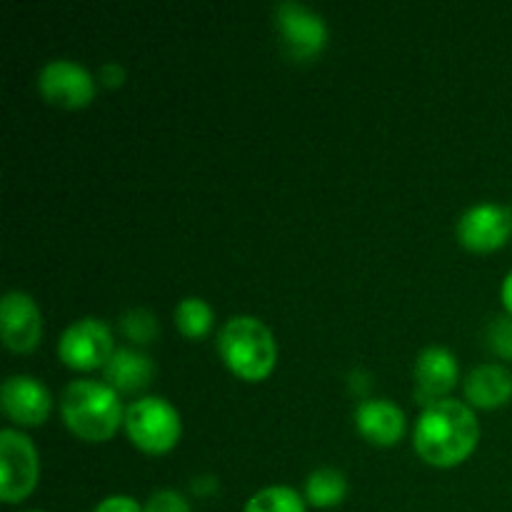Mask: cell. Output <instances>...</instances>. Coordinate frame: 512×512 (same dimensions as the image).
I'll list each match as a JSON object with an SVG mask.
<instances>
[{
	"label": "cell",
	"mask_w": 512,
	"mask_h": 512,
	"mask_svg": "<svg viewBox=\"0 0 512 512\" xmlns=\"http://www.w3.org/2000/svg\"><path fill=\"white\" fill-rule=\"evenodd\" d=\"M243 512H308V500L290 485H268L250 495Z\"/></svg>",
	"instance_id": "cell-18"
},
{
	"label": "cell",
	"mask_w": 512,
	"mask_h": 512,
	"mask_svg": "<svg viewBox=\"0 0 512 512\" xmlns=\"http://www.w3.org/2000/svg\"><path fill=\"white\" fill-rule=\"evenodd\" d=\"M273 20L280 43L293 58H315L328 45V23L310 5L298 3V0H283L273 8Z\"/></svg>",
	"instance_id": "cell-6"
},
{
	"label": "cell",
	"mask_w": 512,
	"mask_h": 512,
	"mask_svg": "<svg viewBox=\"0 0 512 512\" xmlns=\"http://www.w3.org/2000/svg\"><path fill=\"white\" fill-rule=\"evenodd\" d=\"M100 83L108 85V88H118V85L125 83V68L115 60H108V63L100 65Z\"/></svg>",
	"instance_id": "cell-23"
},
{
	"label": "cell",
	"mask_w": 512,
	"mask_h": 512,
	"mask_svg": "<svg viewBox=\"0 0 512 512\" xmlns=\"http://www.w3.org/2000/svg\"><path fill=\"white\" fill-rule=\"evenodd\" d=\"M0 333L5 348L13 353H30L43 338V315L33 295L8 290L0 300Z\"/></svg>",
	"instance_id": "cell-10"
},
{
	"label": "cell",
	"mask_w": 512,
	"mask_h": 512,
	"mask_svg": "<svg viewBox=\"0 0 512 512\" xmlns=\"http://www.w3.org/2000/svg\"><path fill=\"white\" fill-rule=\"evenodd\" d=\"M143 512H193V508L178 490L160 488L148 495V500L143 503Z\"/></svg>",
	"instance_id": "cell-20"
},
{
	"label": "cell",
	"mask_w": 512,
	"mask_h": 512,
	"mask_svg": "<svg viewBox=\"0 0 512 512\" xmlns=\"http://www.w3.org/2000/svg\"><path fill=\"white\" fill-rule=\"evenodd\" d=\"M463 393L470 408L495 410L512 400V373L503 363L475 365L463 380Z\"/></svg>",
	"instance_id": "cell-14"
},
{
	"label": "cell",
	"mask_w": 512,
	"mask_h": 512,
	"mask_svg": "<svg viewBox=\"0 0 512 512\" xmlns=\"http://www.w3.org/2000/svg\"><path fill=\"white\" fill-rule=\"evenodd\" d=\"M90 512H143V505L133 498V495H108L100 500Z\"/></svg>",
	"instance_id": "cell-22"
},
{
	"label": "cell",
	"mask_w": 512,
	"mask_h": 512,
	"mask_svg": "<svg viewBox=\"0 0 512 512\" xmlns=\"http://www.w3.org/2000/svg\"><path fill=\"white\" fill-rule=\"evenodd\" d=\"M458 378L460 368L453 350H448L445 345H425L418 358H415L413 368L415 400L423 408L438 403V400H445L450 390L458 385Z\"/></svg>",
	"instance_id": "cell-11"
},
{
	"label": "cell",
	"mask_w": 512,
	"mask_h": 512,
	"mask_svg": "<svg viewBox=\"0 0 512 512\" xmlns=\"http://www.w3.org/2000/svg\"><path fill=\"white\" fill-rule=\"evenodd\" d=\"M460 245L475 253H493L512 238V210L503 203H475L455 223Z\"/></svg>",
	"instance_id": "cell-9"
},
{
	"label": "cell",
	"mask_w": 512,
	"mask_h": 512,
	"mask_svg": "<svg viewBox=\"0 0 512 512\" xmlns=\"http://www.w3.org/2000/svg\"><path fill=\"white\" fill-rule=\"evenodd\" d=\"M175 328L185 335V338L195 340L208 335V330L213 328V305L205 298H198V295H185V298L178 300L173 310Z\"/></svg>",
	"instance_id": "cell-17"
},
{
	"label": "cell",
	"mask_w": 512,
	"mask_h": 512,
	"mask_svg": "<svg viewBox=\"0 0 512 512\" xmlns=\"http://www.w3.org/2000/svg\"><path fill=\"white\" fill-rule=\"evenodd\" d=\"M218 353L240 380L258 383L273 373L278 363V343L273 330L255 315H233L218 333Z\"/></svg>",
	"instance_id": "cell-3"
},
{
	"label": "cell",
	"mask_w": 512,
	"mask_h": 512,
	"mask_svg": "<svg viewBox=\"0 0 512 512\" xmlns=\"http://www.w3.org/2000/svg\"><path fill=\"white\" fill-rule=\"evenodd\" d=\"M0 405L15 425L33 428V425H43L48 420L53 398L43 380L33 378V375H10L0 388Z\"/></svg>",
	"instance_id": "cell-12"
},
{
	"label": "cell",
	"mask_w": 512,
	"mask_h": 512,
	"mask_svg": "<svg viewBox=\"0 0 512 512\" xmlns=\"http://www.w3.org/2000/svg\"><path fill=\"white\" fill-rule=\"evenodd\" d=\"M480 440V420L475 408L455 398L438 400L420 410L413 430V448L433 468L460 465Z\"/></svg>",
	"instance_id": "cell-1"
},
{
	"label": "cell",
	"mask_w": 512,
	"mask_h": 512,
	"mask_svg": "<svg viewBox=\"0 0 512 512\" xmlns=\"http://www.w3.org/2000/svg\"><path fill=\"white\" fill-rule=\"evenodd\" d=\"M123 428L135 448L148 455H163L180 440L183 420L170 400L143 395L125 408Z\"/></svg>",
	"instance_id": "cell-4"
},
{
	"label": "cell",
	"mask_w": 512,
	"mask_h": 512,
	"mask_svg": "<svg viewBox=\"0 0 512 512\" xmlns=\"http://www.w3.org/2000/svg\"><path fill=\"white\" fill-rule=\"evenodd\" d=\"M113 353V330L100 318L73 320L60 333L58 358L73 370L105 368L108 360L113 358Z\"/></svg>",
	"instance_id": "cell-7"
},
{
	"label": "cell",
	"mask_w": 512,
	"mask_h": 512,
	"mask_svg": "<svg viewBox=\"0 0 512 512\" xmlns=\"http://www.w3.org/2000/svg\"><path fill=\"white\" fill-rule=\"evenodd\" d=\"M303 495L308 500V505H313V508H335L348 495V478H345V473H340L335 468H315L305 478Z\"/></svg>",
	"instance_id": "cell-16"
},
{
	"label": "cell",
	"mask_w": 512,
	"mask_h": 512,
	"mask_svg": "<svg viewBox=\"0 0 512 512\" xmlns=\"http://www.w3.org/2000/svg\"><path fill=\"white\" fill-rule=\"evenodd\" d=\"M60 415L65 425L88 443H105L118 433L125 420L120 393L93 378L70 380L60 395Z\"/></svg>",
	"instance_id": "cell-2"
},
{
	"label": "cell",
	"mask_w": 512,
	"mask_h": 512,
	"mask_svg": "<svg viewBox=\"0 0 512 512\" xmlns=\"http://www.w3.org/2000/svg\"><path fill=\"white\" fill-rule=\"evenodd\" d=\"M355 428L368 443L388 448L405 433V413L398 403L388 398H368L358 403L353 413Z\"/></svg>",
	"instance_id": "cell-13"
},
{
	"label": "cell",
	"mask_w": 512,
	"mask_h": 512,
	"mask_svg": "<svg viewBox=\"0 0 512 512\" xmlns=\"http://www.w3.org/2000/svg\"><path fill=\"white\" fill-rule=\"evenodd\" d=\"M118 325H120V330H123L125 338L133 340V343H138V345L153 343L160 333L158 318H155L148 308L125 310V313L120 315Z\"/></svg>",
	"instance_id": "cell-19"
},
{
	"label": "cell",
	"mask_w": 512,
	"mask_h": 512,
	"mask_svg": "<svg viewBox=\"0 0 512 512\" xmlns=\"http://www.w3.org/2000/svg\"><path fill=\"white\" fill-rule=\"evenodd\" d=\"M105 383L113 385L118 393H138L148 388L155 375V365L148 353L135 348H115L113 358L103 368Z\"/></svg>",
	"instance_id": "cell-15"
},
{
	"label": "cell",
	"mask_w": 512,
	"mask_h": 512,
	"mask_svg": "<svg viewBox=\"0 0 512 512\" xmlns=\"http://www.w3.org/2000/svg\"><path fill=\"white\" fill-rule=\"evenodd\" d=\"M38 90L48 103L60 108H85L93 103L98 83L78 60L53 58L40 68Z\"/></svg>",
	"instance_id": "cell-8"
},
{
	"label": "cell",
	"mask_w": 512,
	"mask_h": 512,
	"mask_svg": "<svg viewBox=\"0 0 512 512\" xmlns=\"http://www.w3.org/2000/svg\"><path fill=\"white\" fill-rule=\"evenodd\" d=\"M40 478L35 443L18 428L0 430V498L15 505L28 498Z\"/></svg>",
	"instance_id": "cell-5"
},
{
	"label": "cell",
	"mask_w": 512,
	"mask_h": 512,
	"mask_svg": "<svg viewBox=\"0 0 512 512\" xmlns=\"http://www.w3.org/2000/svg\"><path fill=\"white\" fill-rule=\"evenodd\" d=\"M490 348L500 355V358L512 360V315L505 318H495L488 330Z\"/></svg>",
	"instance_id": "cell-21"
},
{
	"label": "cell",
	"mask_w": 512,
	"mask_h": 512,
	"mask_svg": "<svg viewBox=\"0 0 512 512\" xmlns=\"http://www.w3.org/2000/svg\"><path fill=\"white\" fill-rule=\"evenodd\" d=\"M23 512H48V510H23Z\"/></svg>",
	"instance_id": "cell-25"
},
{
	"label": "cell",
	"mask_w": 512,
	"mask_h": 512,
	"mask_svg": "<svg viewBox=\"0 0 512 512\" xmlns=\"http://www.w3.org/2000/svg\"><path fill=\"white\" fill-rule=\"evenodd\" d=\"M500 300H503L508 315H512V270L508 275H505L503 285H500Z\"/></svg>",
	"instance_id": "cell-24"
}]
</instances>
